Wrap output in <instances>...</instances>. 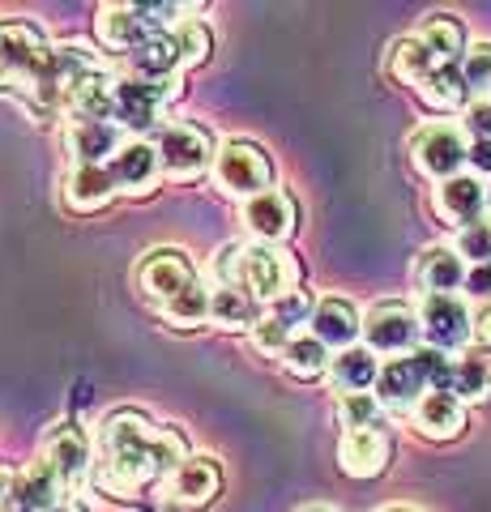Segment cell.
Here are the masks:
<instances>
[{
	"mask_svg": "<svg viewBox=\"0 0 491 512\" xmlns=\"http://www.w3.org/2000/svg\"><path fill=\"white\" fill-rule=\"evenodd\" d=\"M99 487L129 495L154 478H171L193 453L180 427H154L141 410H112L99 427Z\"/></svg>",
	"mask_w": 491,
	"mask_h": 512,
	"instance_id": "obj_1",
	"label": "cell"
},
{
	"mask_svg": "<svg viewBox=\"0 0 491 512\" xmlns=\"http://www.w3.org/2000/svg\"><path fill=\"white\" fill-rule=\"evenodd\" d=\"M240 286L257 303H278L299 291V265L278 244H244L240 248Z\"/></svg>",
	"mask_w": 491,
	"mask_h": 512,
	"instance_id": "obj_2",
	"label": "cell"
},
{
	"mask_svg": "<svg viewBox=\"0 0 491 512\" xmlns=\"http://www.w3.org/2000/svg\"><path fill=\"white\" fill-rule=\"evenodd\" d=\"M158 167H163L167 180H176V184H193L201 180L205 171L214 167V137L205 133L201 124H171L158 133Z\"/></svg>",
	"mask_w": 491,
	"mask_h": 512,
	"instance_id": "obj_3",
	"label": "cell"
},
{
	"mask_svg": "<svg viewBox=\"0 0 491 512\" xmlns=\"http://www.w3.org/2000/svg\"><path fill=\"white\" fill-rule=\"evenodd\" d=\"M214 180L227 197H261L269 192V180H274V163L269 154L257 146V141H227L214 158Z\"/></svg>",
	"mask_w": 491,
	"mask_h": 512,
	"instance_id": "obj_4",
	"label": "cell"
},
{
	"mask_svg": "<svg viewBox=\"0 0 491 512\" xmlns=\"http://www.w3.org/2000/svg\"><path fill=\"white\" fill-rule=\"evenodd\" d=\"M423 338L419 312L402 299H385L363 316V346L372 355H415V342Z\"/></svg>",
	"mask_w": 491,
	"mask_h": 512,
	"instance_id": "obj_5",
	"label": "cell"
},
{
	"mask_svg": "<svg viewBox=\"0 0 491 512\" xmlns=\"http://www.w3.org/2000/svg\"><path fill=\"white\" fill-rule=\"evenodd\" d=\"M410 158L427 180L445 184L453 175H462V163L470 158L466 133L457 124H423L415 137H410Z\"/></svg>",
	"mask_w": 491,
	"mask_h": 512,
	"instance_id": "obj_6",
	"label": "cell"
},
{
	"mask_svg": "<svg viewBox=\"0 0 491 512\" xmlns=\"http://www.w3.org/2000/svg\"><path fill=\"white\" fill-rule=\"evenodd\" d=\"M171 99H180V82H141V77H116V124L129 133H150L163 124Z\"/></svg>",
	"mask_w": 491,
	"mask_h": 512,
	"instance_id": "obj_7",
	"label": "cell"
},
{
	"mask_svg": "<svg viewBox=\"0 0 491 512\" xmlns=\"http://www.w3.org/2000/svg\"><path fill=\"white\" fill-rule=\"evenodd\" d=\"M56 47L47 43V35L35 22H0V64L13 73V82H22L26 90L39 82L52 64Z\"/></svg>",
	"mask_w": 491,
	"mask_h": 512,
	"instance_id": "obj_8",
	"label": "cell"
},
{
	"mask_svg": "<svg viewBox=\"0 0 491 512\" xmlns=\"http://www.w3.org/2000/svg\"><path fill=\"white\" fill-rule=\"evenodd\" d=\"M137 286L150 303L167 308L171 299H180L184 291L197 286V269L188 265V256L176 252V248H154L137 261Z\"/></svg>",
	"mask_w": 491,
	"mask_h": 512,
	"instance_id": "obj_9",
	"label": "cell"
},
{
	"mask_svg": "<svg viewBox=\"0 0 491 512\" xmlns=\"http://www.w3.org/2000/svg\"><path fill=\"white\" fill-rule=\"evenodd\" d=\"M419 329H423V342L449 355V350H462L474 333V316L466 308V299L457 295H423L419 303Z\"/></svg>",
	"mask_w": 491,
	"mask_h": 512,
	"instance_id": "obj_10",
	"label": "cell"
},
{
	"mask_svg": "<svg viewBox=\"0 0 491 512\" xmlns=\"http://www.w3.org/2000/svg\"><path fill=\"white\" fill-rule=\"evenodd\" d=\"M312 312H316V299L308 291L282 295L278 303H269L265 316L257 320L252 342H257V350H265V355H282V350L299 338V325H312Z\"/></svg>",
	"mask_w": 491,
	"mask_h": 512,
	"instance_id": "obj_11",
	"label": "cell"
},
{
	"mask_svg": "<svg viewBox=\"0 0 491 512\" xmlns=\"http://www.w3.org/2000/svg\"><path fill=\"white\" fill-rule=\"evenodd\" d=\"M39 461L65 487H73V483H82L90 470V444L73 423H56V427H47V436L39 444Z\"/></svg>",
	"mask_w": 491,
	"mask_h": 512,
	"instance_id": "obj_12",
	"label": "cell"
},
{
	"mask_svg": "<svg viewBox=\"0 0 491 512\" xmlns=\"http://www.w3.org/2000/svg\"><path fill=\"white\" fill-rule=\"evenodd\" d=\"M432 210L449 222V227H474L483 222V210H487V184L479 175H453V180L436 184L432 192Z\"/></svg>",
	"mask_w": 491,
	"mask_h": 512,
	"instance_id": "obj_13",
	"label": "cell"
},
{
	"mask_svg": "<svg viewBox=\"0 0 491 512\" xmlns=\"http://www.w3.org/2000/svg\"><path fill=\"white\" fill-rule=\"evenodd\" d=\"M389 457H393V440L385 427H359V431H346L342 444H338V466L351 474V478H376L389 470Z\"/></svg>",
	"mask_w": 491,
	"mask_h": 512,
	"instance_id": "obj_14",
	"label": "cell"
},
{
	"mask_svg": "<svg viewBox=\"0 0 491 512\" xmlns=\"http://www.w3.org/2000/svg\"><path fill=\"white\" fill-rule=\"evenodd\" d=\"M244 227L261 239V244H282L291 231H295V222H299V214H295V201L287 197V192H278V188H269V192H261V197H252V201H244Z\"/></svg>",
	"mask_w": 491,
	"mask_h": 512,
	"instance_id": "obj_15",
	"label": "cell"
},
{
	"mask_svg": "<svg viewBox=\"0 0 491 512\" xmlns=\"http://www.w3.org/2000/svg\"><path fill=\"white\" fill-rule=\"evenodd\" d=\"M223 491V470L210 457H188L184 466L167 478V500L180 508H205Z\"/></svg>",
	"mask_w": 491,
	"mask_h": 512,
	"instance_id": "obj_16",
	"label": "cell"
},
{
	"mask_svg": "<svg viewBox=\"0 0 491 512\" xmlns=\"http://www.w3.org/2000/svg\"><path fill=\"white\" fill-rule=\"evenodd\" d=\"M65 146L77 158V167H107L124 146H129V137H124V128L112 124V120H103V124H69Z\"/></svg>",
	"mask_w": 491,
	"mask_h": 512,
	"instance_id": "obj_17",
	"label": "cell"
},
{
	"mask_svg": "<svg viewBox=\"0 0 491 512\" xmlns=\"http://www.w3.org/2000/svg\"><path fill=\"white\" fill-rule=\"evenodd\" d=\"M363 333V316L355 312V303L351 299H338V295H329L316 303V312H312V338L329 346V350H351L355 338Z\"/></svg>",
	"mask_w": 491,
	"mask_h": 512,
	"instance_id": "obj_18",
	"label": "cell"
},
{
	"mask_svg": "<svg viewBox=\"0 0 491 512\" xmlns=\"http://www.w3.org/2000/svg\"><path fill=\"white\" fill-rule=\"evenodd\" d=\"M129 64V77H141V82H180V69H184V56H180V43H176V30L167 35H154L150 43H141L137 52L124 56Z\"/></svg>",
	"mask_w": 491,
	"mask_h": 512,
	"instance_id": "obj_19",
	"label": "cell"
},
{
	"mask_svg": "<svg viewBox=\"0 0 491 512\" xmlns=\"http://www.w3.org/2000/svg\"><path fill=\"white\" fill-rule=\"evenodd\" d=\"M466 261L457 248H423L415 261V286L423 295H453L457 286H466Z\"/></svg>",
	"mask_w": 491,
	"mask_h": 512,
	"instance_id": "obj_20",
	"label": "cell"
},
{
	"mask_svg": "<svg viewBox=\"0 0 491 512\" xmlns=\"http://www.w3.org/2000/svg\"><path fill=\"white\" fill-rule=\"evenodd\" d=\"M60 491H65V483H60L43 461H35V466H26L22 474H13V483H9L0 504H13L22 512H47V508L60 504Z\"/></svg>",
	"mask_w": 491,
	"mask_h": 512,
	"instance_id": "obj_21",
	"label": "cell"
},
{
	"mask_svg": "<svg viewBox=\"0 0 491 512\" xmlns=\"http://www.w3.org/2000/svg\"><path fill=\"white\" fill-rule=\"evenodd\" d=\"M107 171H112V180L120 192H133V197H141V192H150L154 180L163 175V167H158V150L150 146V141H129L112 163H107Z\"/></svg>",
	"mask_w": 491,
	"mask_h": 512,
	"instance_id": "obj_22",
	"label": "cell"
},
{
	"mask_svg": "<svg viewBox=\"0 0 491 512\" xmlns=\"http://www.w3.org/2000/svg\"><path fill=\"white\" fill-rule=\"evenodd\" d=\"M415 427H419V436H427V440H457L466 431V406L457 402L453 393L432 389L415 406Z\"/></svg>",
	"mask_w": 491,
	"mask_h": 512,
	"instance_id": "obj_23",
	"label": "cell"
},
{
	"mask_svg": "<svg viewBox=\"0 0 491 512\" xmlns=\"http://www.w3.org/2000/svg\"><path fill=\"white\" fill-rule=\"evenodd\" d=\"M154 39V30L150 22L141 18V9L137 5H107L99 13V43L103 47H112V52H137L141 43H150Z\"/></svg>",
	"mask_w": 491,
	"mask_h": 512,
	"instance_id": "obj_24",
	"label": "cell"
},
{
	"mask_svg": "<svg viewBox=\"0 0 491 512\" xmlns=\"http://www.w3.org/2000/svg\"><path fill=\"white\" fill-rule=\"evenodd\" d=\"M116 192L120 188L107 167H73L65 180V205L77 214H94V210H103V205H112Z\"/></svg>",
	"mask_w": 491,
	"mask_h": 512,
	"instance_id": "obj_25",
	"label": "cell"
},
{
	"mask_svg": "<svg viewBox=\"0 0 491 512\" xmlns=\"http://www.w3.org/2000/svg\"><path fill=\"white\" fill-rule=\"evenodd\" d=\"M329 380H334V389L346 397V393H368L376 389L380 380V363L368 346H351L342 350V355H334V363H329Z\"/></svg>",
	"mask_w": 491,
	"mask_h": 512,
	"instance_id": "obj_26",
	"label": "cell"
},
{
	"mask_svg": "<svg viewBox=\"0 0 491 512\" xmlns=\"http://www.w3.org/2000/svg\"><path fill=\"white\" fill-rule=\"evenodd\" d=\"M210 320L223 329H257L261 303L244 286H214L210 291Z\"/></svg>",
	"mask_w": 491,
	"mask_h": 512,
	"instance_id": "obj_27",
	"label": "cell"
},
{
	"mask_svg": "<svg viewBox=\"0 0 491 512\" xmlns=\"http://www.w3.org/2000/svg\"><path fill=\"white\" fill-rule=\"evenodd\" d=\"M419 43H423L440 64L466 60V26L457 22L453 13H432V18L419 26Z\"/></svg>",
	"mask_w": 491,
	"mask_h": 512,
	"instance_id": "obj_28",
	"label": "cell"
},
{
	"mask_svg": "<svg viewBox=\"0 0 491 512\" xmlns=\"http://www.w3.org/2000/svg\"><path fill=\"white\" fill-rule=\"evenodd\" d=\"M419 99L432 111H462V107H470V86H466L462 64H440V69L419 86Z\"/></svg>",
	"mask_w": 491,
	"mask_h": 512,
	"instance_id": "obj_29",
	"label": "cell"
},
{
	"mask_svg": "<svg viewBox=\"0 0 491 512\" xmlns=\"http://www.w3.org/2000/svg\"><path fill=\"white\" fill-rule=\"evenodd\" d=\"M436 69H440V60L419 43V35L415 39H398L389 47V77H393V82L419 90Z\"/></svg>",
	"mask_w": 491,
	"mask_h": 512,
	"instance_id": "obj_30",
	"label": "cell"
},
{
	"mask_svg": "<svg viewBox=\"0 0 491 512\" xmlns=\"http://www.w3.org/2000/svg\"><path fill=\"white\" fill-rule=\"evenodd\" d=\"M445 393H453L462 406H483L491 402V367L479 359H453Z\"/></svg>",
	"mask_w": 491,
	"mask_h": 512,
	"instance_id": "obj_31",
	"label": "cell"
},
{
	"mask_svg": "<svg viewBox=\"0 0 491 512\" xmlns=\"http://www.w3.org/2000/svg\"><path fill=\"white\" fill-rule=\"evenodd\" d=\"M278 359H282V367H287L295 380H316V376L329 372V363H334L329 346H321L316 338H304V333H299V338H295L287 350H282Z\"/></svg>",
	"mask_w": 491,
	"mask_h": 512,
	"instance_id": "obj_32",
	"label": "cell"
},
{
	"mask_svg": "<svg viewBox=\"0 0 491 512\" xmlns=\"http://www.w3.org/2000/svg\"><path fill=\"white\" fill-rule=\"evenodd\" d=\"M380 406L376 393H346L338 397V419L346 431H359V427H380Z\"/></svg>",
	"mask_w": 491,
	"mask_h": 512,
	"instance_id": "obj_33",
	"label": "cell"
},
{
	"mask_svg": "<svg viewBox=\"0 0 491 512\" xmlns=\"http://www.w3.org/2000/svg\"><path fill=\"white\" fill-rule=\"evenodd\" d=\"M163 316L167 320H176L180 329H193V325H201V320H210V291L197 282L193 291H184L180 299H171L167 308H163Z\"/></svg>",
	"mask_w": 491,
	"mask_h": 512,
	"instance_id": "obj_34",
	"label": "cell"
},
{
	"mask_svg": "<svg viewBox=\"0 0 491 512\" xmlns=\"http://www.w3.org/2000/svg\"><path fill=\"white\" fill-rule=\"evenodd\" d=\"M176 43H180L184 69H193V64H205V60H210V47H214L210 26L197 22V18H184V22L176 26Z\"/></svg>",
	"mask_w": 491,
	"mask_h": 512,
	"instance_id": "obj_35",
	"label": "cell"
},
{
	"mask_svg": "<svg viewBox=\"0 0 491 512\" xmlns=\"http://www.w3.org/2000/svg\"><path fill=\"white\" fill-rule=\"evenodd\" d=\"M457 256L470 265H487L491 261V218L474 222V227H466L462 235H457Z\"/></svg>",
	"mask_w": 491,
	"mask_h": 512,
	"instance_id": "obj_36",
	"label": "cell"
},
{
	"mask_svg": "<svg viewBox=\"0 0 491 512\" xmlns=\"http://www.w3.org/2000/svg\"><path fill=\"white\" fill-rule=\"evenodd\" d=\"M462 73H466L470 94H487L491 99V43L470 47L466 60H462Z\"/></svg>",
	"mask_w": 491,
	"mask_h": 512,
	"instance_id": "obj_37",
	"label": "cell"
},
{
	"mask_svg": "<svg viewBox=\"0 0 491 512\" xmlns=\"http://www.w3.org/2000/svg\"><path fill=\"white\" fill-rule=\"evenodd\" d=\"M466 133L474 141H491V99H479L466 107Z\"/></svg>",
	"mask_w": 491,
	"mask_h": 512,
	"instance_id": "obj_38",
	"label": "cell"
},
{
	"mask_svg": "<svg viewBox=\"0 0 491 512\" xmlns=\"http://www.w3.org/2000/svg\"><path fill=\"white\" fill-rule=\"evenodd\" d=\"M466 291H470L474 299H491V261H487V265H470Z\"/></svg>",
	"mask_w": 491,
	"mask_h": 512,
	"instance_id": "obj_39",
	"label": "cell"
},
{
	"mask_svg": "<svg viewBox=\"0 0 491 512\" xmlns=\"http://www.w3.org/2000/svg\"><path fill=\"white\" fill-rule=\"evenodd\" d=\"M466 163L474 171H487L491 175V141H470V158H466Z\"/></svg>",
	"mask_w": 491,
	"mask_h": 512,
	"instance_id": "obj_40",
	"label": "cell"
},
{
	"mask_svg": "<svg viewBox=\"0 0 491 512\" xmlns=\"http://www.w3.org/2000/svg\"><path fill=\"white\" fill-rule=\"evenodd\" d=\"M474 333H479V342H483V346H491V303H487L479 316H474Z\"/></svg>",
	"mask_w": 491,
	"mask_h": 512,
	"instance_id": "obj_41",
	"label": "cell"
},
{
	"mask_svg": "<svg viewBox=\"0 0 491 512\" xmlns=\"http://www.w3.org/2000/svg\"><path fill=\"white\" fill-rule=\"evenodd\" d=\"M9 483H13V474H9L5 466H0V500H5V491H9Z\"/></svg>",
	"mask_w": 491,
	"mask_h": 512,
	"instance_id": "obj_42",
	"label": "cell"
},
{
	"mask_svg": "<svg viewBox=\"0 0 491 512\" xmlns=\"http://www.w3.org/2000/svg\"><path fill=\"white\" fill-rule=\"evenodd\" d=\"M47 512H86V508H77V504H69V500H60L56 508H47Z\"/></svg>",
	"mask_w": 491,
	"mask_h": 512,
	"instance_id": "obj_43",
	"label": "cell"
},
{
	"mask_svg": "<svg viewBox=\"0 0 491 512\" xmlns=\"http://www.w3.org/2000/svg\"><path fill=\"white\" fill-rule=\"evenodd\" d=\"M5 86H18V82H13V73L5 69V64H0V90H5Z\"/></svg>",
	"mask_w": 491,
	"mask_h": 512,
	"instance_id": "obj_44",
	"label": "cell"
},
{
	"mask_svg": "<svg viewBox=\"0 0 491 512\" xmlns=\"http://www.w3.org/2000/svg\"><path fill=\"white\" fill-rule=\"evenodd\" d=\"M0 512H22V508H13V504H0Z\"/></svg>",
	"mask_w": 491,
	"mask_h": 512,
	"instance_id": "obj_45",
	"label": "cell"
},
{
	"mask_svg": "<svg viewBox=\"0 0 491 512\" xmlns=\"http://www.w3.org/2000/svg\"><path fill=\"white\" fill-rule=\"evenodd\" d=\"M385 512H410V508H385Z\"/></svg>",
	"mask_w": 491,
	"mask_h": 512,
	"instance_id": "obj_46",
	"label": "cell"
},
{
	"mask_svg": "<svg viewBox=\"0 0 491 512\" xmlns=\"http://www.w3.org/2000/svg\"><path fill=\"white\" fill-rule=\"evenodd\" d=\"M487 205H491V184H487Z\"/></svg>",
	"mask_w": 491,
	"mask_h": 512,
	"instance_id": "obj_47",
	"label": "cell"
},
{
	"mask_svg": "<svg viewBox=\"0 0 491 512\" xmlns=\"http://www.w3.org/2000/svg\"><path fill=\"white\" fill-rule=\"evenodd\" d=\"M308 512H325V508H308Z\"/></svg>",
	"mask_w": 491,
	"mask_h": 512,
	"instance_id": "obj_48",
	"label": "cell"
}]
</instances>
